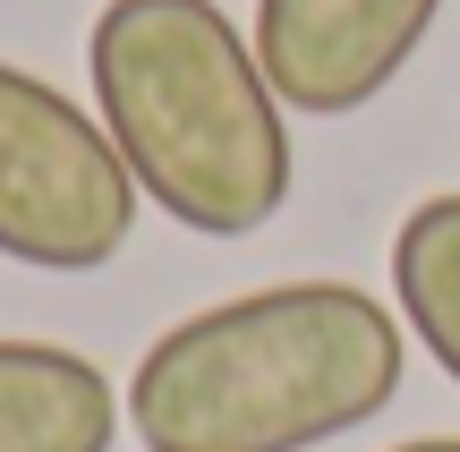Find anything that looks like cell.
I'll list each match as a JSON object with an SVG mask.
<instances>
[{"instance_id": "1", "label": "cell", "mask_w": 460, "mask_h": 452, "mask_svg": "<svg viewBox=\"0 0 460 452\" xmlns=\"http://www.w3.org/2000/svg\"><path fill=\"white\" fill-rule=\"evenodd\" d=\"M401 316L358 282H273L197 307L128 376L146 452H315L401 393Z\"/></svg>"}, {"instance_id": "2", "label": "cell", "mask_w": 460, "mask_h": 452, "mask_svg": "<svg viewBox=\"0 0 460 452\" xmlns=\"http://www.w3.org/2000/svg\"><path fill=\"white\" fill-rule=\"evenodd\" d=\"M85 77L137 197L180 231L247 239L290 205V120L222 0H102Z\"/></svg>"}, {"instance_id": "3", "label": "cell", "mask_w": 460, "mask_h": 452, "mask_svg": "<svg viewBox=\"0 0 460 452\" xmlns=\"http://www.w3.org/2000/svg\"><path fill=\"white\" fill-rule=\"evenodd\" d=\"M137 205L111 129L51 77L0 60V256L34 273H102L137 239Z\"/></svg>"}, {"instance_id": "4", "label": "cell", "mask_w": 460, "mask_h": 452, "mask_svg": "<svg viewBox=\"0 0 460 452\" xmlns=\"http://www.w3.org/2000/svg\"><path fill=\"white\" fill-rule=\"evenodd\" d=\"M444 0H256V60L281 111L349 120L418 60Z\"/></svg>"}, {"instance_id": "5", "label": "cell", "mask_w": 460, "mask_h": 452, "mask_svg": "<svg viewBox=\"0 0 460 452\" xmlns=\"http://www.w3.org/2000/svg\"><path fill=\"white\" fill-rule=\"evenodd\" d=\"M119 393L85 350L0 341V452H111Z\"/></svg>"}, {"instance_id": "6", "label": "cell", "mask_w": 460, "mask_h": 452, "mask_svg": "<svg viewBox=\"0 0 460 452\" xmlns=\"http://www.w3.org/2000/svg\"><path fill=\"white\" fill-rule=\"evenodd\" d=\"M393 299L427 359L460 385V188L410 205L393 231Z\"/></svg>"}, {"instance_id": "7", "label": "cell", "mask_w": 460, "mask_h": 452, "mask_svg": "<svg viewBox=\"0 0 460 452\" xmlns=\"http://www.w3.org/2000/svg\"><path fill=\"white\" fill-rule=\"evenodd\" d=\"M393 452H460V436H418V444H393Z\"/></svg>"}]
</instances>
